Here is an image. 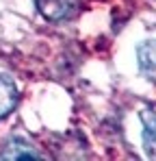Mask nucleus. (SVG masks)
Instances as JSON below:
<instances>
[{
  "instance_id": "obj_1",
  "label": "nucleus",
  "mask_w": 156,
  "mask_h": 161,
  "mask_svg": "<svg viewBox=\"0 0 156 161\" xmlns=\"http://www.w3.org/2000/svg\"><path fill=\"white\" fill-rule=\"evenodd\" d=\"M35 4L37 11L50 22H63L78 9V0H35Z\"/></svg>"
},
{
  "instance_id": "obj_2",
  "label": "nucleus",
  "mask_w": 156,
  "mask_h": 161,
  "mask_svg": "<svg viewBox=\"0 0 156 161\" xmlns=\"http://www.w3.org/2000/svg\"><path fill=\"white\" fill-rule=\"evenodd\" d=\"M137 63L141 74L156 85V39L143 42L137 46Z\"/></svg>"
},
{
  "instance_id": "obj_3",
  "label": "nucleus",
  "mask_w": 156,
  "mask_h": 161,
  "mask_svg": "<svg viewBox=\"0 0 156 161\" xmlns=\"http://www.w3.org/2000/svg\"><path fill=\"white\" fill-rule=\"evenodd\" d=\"M18 98H20V94H18L15 83L9 79V76H2L0 74V120H4L15 109Z\"/></svg>"
},
{
  "instance_id": "obj_4",
  "label": "nucleus",
  "mask_w": 156,
  "mask_h": 161,
  "mask_svg": "<svg viewBox=\"0 0 156 161\" xmlns=\"http://www.w3.org/2000/svg\"><path fill=\"white\" fill-rule=\"evenodd\" d=\"M143 120V144L150 157L156 159V111L152 107H145L141 111Z\"/></svg>"
},
{
  "instance_id": "obj_5",
  "label": "nucleus",
  "mask_w": 156,
  "mask_h": 161,
  "mask_svg": "<svg viewBox=\"0 0 156 161\" xmlns=\"http://www.w3.org/2000/svg\"><path fill=\"white\" fill-rule=\"evenodd\" d=\"M0 157L2 159H39L41 153H37L24 139H11L4 144V150L0 153Z\"/></svg>"
}]
</instances>
